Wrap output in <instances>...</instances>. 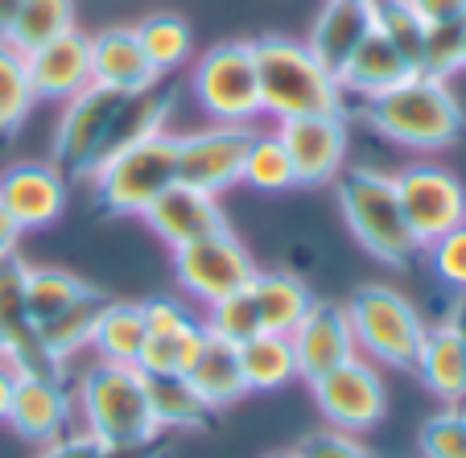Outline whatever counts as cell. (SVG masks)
I'll return each instance as SVG.
<instances>
[{"label":"cell","mask_w":466,"mask_h":458,"mask_svg":"<svg viewBox=\"0 0 466 458\" xmlns=\"http://www.w3.org/2000/svg\"><path fill=\"white\" fill-rule=\"evenodd\" d=\"M75 397V430L96 438L107 450H145L161 442L149 409V380L128 363H87L71 384Z\"/></svg>","instance_id":"6da1fadb"},{"label":"cell","mask_w":466,"mask_h":458,"mask_svg":"<svg viewBox=\"0 0 466 458\" xmlns=\"http://www.w3.org/2000/svg\"><path fill=\"white\" fill-rule=\"evenodd\" d=\"M360 120L384 141L400 145L409 153H441L458 145L466 128L462 99L454 96L450 79L413 71L396 87L360 99Z\"/></svg>","instance_id":"7a4b0ae2"},{"label":"cell","mask_w":466,"mask_h":458,"mask_svg":"<svg viewBox=\"0 0 466 458\" xmlns=\"http://www.w3.org/2000/svg\"><path fill=\"white\" fill-rule=\"evenodd\" d=\"M256 79H260V107L273 124L293 116H322L347 112V91L339 75H330L301 37L289 34H260L252 37Z\"/></svg>","instance_id":"3957f363"},{"label":"cell","mask_w":466,"mask_h":458,"mask_svg":"<svg viewBox=\"0 0 466 458\" xmlns=\"http://www.w3.org/2000/svg\"><path fill=\"white\" fill-rule=\"evenodd\" d=\"M335 203L343 211V223L351 228L355 244L368 256H376L380 265H413L425 252L417 236L409 231L400 198H396L392 174L376 166H347L335 178Z\"/></svg>","instance_id":"277c9868"},{"label":"cell","mask_w":466,"mask_h":458,"mask_svg":"<svg viewBox=\"0 0 466 458\" xmlns=\"http://www.w3.org/2000/svg\"><path fill=\"white\" fill-rule=\"evenodd\" d=\"M343 306H347V318H351L360 355H368L380 368L413 371V360L421 351L430 318L417 310V301L409 293H400L396 285H384V281H368V285H355Z\"/></svg>","instance_id":"5b68a950"},{"label":"cell","mask_w":466,"mask_h":458,"mask_svg":"<svg viewBox=\"0 0 466 458\" xmlns=\"http://www.w3.org/2000/svg\"><path fill=\"white\" fill-rule=\"evenodd\" d=\"M96 207L104 215H120V219H141L161 194L177 182V137L161 133L149 141H137L128 149H116L96 166L87 178Z\"/></svg>","instance_id":"8992f818"},{"label":"cell","mask_w":466,"mask_h":458,"mask_svg":"<svg viewBox=\"0 0 466 458\" xmlns=\"http://www.w3.org/2000/svg\"><path fill=\"white\" fill-rule=\"evenodd\" d=\"M190 96L211 124H256L260 107V79H256V54L248 37L219 42L203 50L190 71Z\"/></svg>","instance_id":"52a82bcc"},{"label":"cell","mask_w":466,"mask_h":458,"mask_svg":"<svg viewBox=\"0 0 466 458\" xmlns=\"http://www.w3.org/2000/svg\"><path fill=\"white\" fill-rule=\"evenodd\" d=\"M256 273H260L256 256L248 252V244L231 228L174 248V281L198 306H211L228 293L248 290Z\"/></svg>","instance_id":"ba28073f"},{"label":"cell","mask_w":466,"mask_h":458,"mask_svg":"<svg viewBox=\"0 0 466 458\" xmlns=\"http://www.w3.org/2000/svg\"><path fill=\"white\" fill-rule=\"evenodd\" d=\"M120 104H124L120 91H107L99 83H91L87 91H79L75 99L62 104L54 137H50V161L66 178L87 182L96 174V166L104 161V145H107V133H112V120L120 112Z\"/></svg>","instance_id":"9c48e42d"},{"label":"cell","mask_w":466,"mask_h":458,"mask_svg":"<svg viewBox=\"0 0 466 458\" xmlns=\"http://www.w3.org/2000/svg\"><path fill=\"white\" fill-rule=\"evenodd\" d=\"M309 397L330 430L368 433L388 417V380L368 355H351L335 371L309 380Z\"/></svg>","instance_id":"30bf717a"},{"label":"cell","mask_w":466,"mask_h":458,"mask_svg":"<svg viewBox=\"0 0 466 458\" xmlns=\"http://www.w3.org/2000/svg\"><path fill=\"white\" fill-rule=\"evenodd\" d=\"M392 182L405 223L421 248L466 223V186L454 169L438 166V161H413L400 174H392Z\"/></svg>","instance_id":"8fae6325"},{"label":"cell","mask_w":466,"mask_h":458,"mask_svg":"<svg viewBox=\"0 0 466 458\" xmlns=\"http://www.w3.org/2000/svg\"><path fill=\"white\" fill-rule=\"evenodd\" d=\"M252 124H207L177 137V182L207 194H228L244 182V158L252 145Z\"/></svg>","instance_id":"7c38bea8"},{"label":"cell","mask_w":466,"mask_h":458,"mask_svg":"<svg viewBox=\"0 0 466 458\" xmlns=\"http://www.w3.org/2000/svg\"><path fill=\"white\" fill-rule=\"evenodd\" d=\"M273 128L293 161L298 186H335V178L347 169V149H351L347 112L293 116V120H281Z\"/></svg>","instance_id":"4fadbf2b"},{"label":"cell","mask_w":466,"mask_h":458,"mask_svg":"<svg viewBox=\"0 0 466 458\" xmlns=\"http://www.w3.org/2000/svg\"><path fill=\"white\" fill-rule=\"evenodd\" d=\"M66 198H71V178L50 158L13 161V166L0 169V211L21 231L54 228L66 215Z\"/></svg>","instance_id":"5bb4252c"},{"label":"cell","mask_w":466,"mask_h":458,"mask_svg":"<svg viewBox=\"0 0 466 458\" xmlns=\"http://www.w3.org/2000/svg\"><path fill=\"white\" fill-rule=\"evenodd\" d=\"M9 425L21 442L29 446H50V442L66 438L75 430V397L66 376H37L25 371L13 384V405H9Z\"/></svg>","instance_id":"9a60e30c"},{"label":"cell","mask_w":466,"mask_h":458,"mask_svg":"<svg viewBox=\"0 0 466 458\" xmlns=\"http://www.w3.org/2000/svg\"><path fill=\"white\" fill-rule=\"evenodd\" d=\"M289 343H293V360H298V380H306V384L326 376V371H335L351 355H360L347 306L330 298H314L309 314L293 326Z\"/></svg>","instance_id":"2e32d148"},{"label":"cell","mask_w":466,"mask_h":458,"mask_svg":"<svg viewBox=\"0 0 466 458\" xmlns=\"http://www.w3.org/2000/svg\"><path fill=\"white\" fill-rule=\"evenodd\" d=\"M145 228L161 239V244L174 252L182 244H194L203 236H215V231H228V211H223L219 194H207L198 186H186V182H174L157 203L141 215Z\"/></svg>","instance_id":"e0dca14e"},{"label":"cell","mask_w":466,"mask_h":458,"mask_svg":"<svg viewBox=\"0 0 466 458\" xmlns=\"http://www.w3.org/2000/svg\"><path fill=\"white\" fill-rule=\"evenodd\" d=\"M25 66L37 104H66L91 87V34H83L79 25L66 29L62 37L25 54Z\"/></svg>","instance_id":"ac0fdd59"},{"label":"cell","mask_w":466,"mask_h":458,"mask_svg":"<svg viewBox=\"0 0 466 458\" xmlns=\"http://www.w3.org/2000/svg\"><path fill=\"white\" fill-rule=\"evenodd\" d=\"M413 376L441 405H466V339L450 322V314L425 326L421 351L413 360Z\"/></svg>","instance_id":"d6986e66"},{"label":"cell","mask_w":466,"mask_h":458,"mask_svg":"<svg viewBox=\"0 0 466 458\" xmlns=\"http://www.w3.org/2000/svg\"><path fill=\"white\" fill-rule=\"evenodd\" d=\"M368 34H371V0H322V9L314 13L301 42L326 71L339 75Z\"/></svg>","instance_id":"ffe728a7"},{"label":"cell","mask_w":466,"mask_h":458,"mask_svg":"<svg viewBox=\"0 0 466 458\" xmlns=\"http://www.w3.org/2000/svg\"><path fill=\"white\" fill-rule=\"evenodd\" d=\"M91 83L120 91V96H137V91H149L153 83H161L132 25H107L91 34Z\"/></svg>","instance_id":"44dd1931"},{"label":"cell","mask_w":466,"mask_h":458,"mask_svg":"<svg viewBox=\"0 0 466 458\" xmlns=\"http://www.w3.org/2000/svg\"><path fill=\"white\" fill-rule=\"evenodd\" d=\"M186 380H190V388L198 392V401H203L211 413L248 397L244 368H239V347L223 343V339H215V335L203 339L194 363L186 368Z\"/></svg>","instance_id":"7402d4cb"},{"label":"cell","mask_w":466,"mask_h":458,"mask_svg":"<svg viewBox=\"0 0 466 458\" xmlns=\"http://www.w3.org/2000/svg\"><path fill=\"white\" fill-rule=\"evenodd\" d=\"M248 290H252L256 314H260V331L268 335H293V326L314 306V290L289 269H260Z\"/></svg>","instance_id":"603a6c76"},{"label":"cell","mask_w":466,"mask_h":458,"mask_svg":"<svg viewBox=\"0 0 466 458\" xmlns=\"http://www.w3.org/2000/svg\"><path fill=\"white\" fill-rule=\"evenodd\" d=\"M149 343V326H145L141 301L107 298V306L96 318V335H91V355L104 363H128L137 368Z\"/></svg>","instance_id":"cb8c5ba5"},{"label":"cell","mask_w":466,"mask_h":458,"mask_svg":"<svg viewBox=\"0 0 466 458\" xmlns=\"http://www.w3.org/2000/svg\"><path fill=\"white\" fill-rule=\"evenodd\" d=\"M413 75V66H409L400 54L392 50V46L384 42V37L371 29L368 37H363V46L347 58V66L339 71V87L347 91V99H371L380 96V91L396 87L400 79H409Z\"/></svg>","instance_id":"d4e9b609"},{"label":"cell","mask_w":466,"mask_h":458,"mask_svg":"<svg viewBox=\"0 0 466 458\" xmlns=\"http://www.w3.org/2000/svg\"><path fill=\"white\" fill-rule=\"evenodd\" d=\"M169 116H174V91L169 87L153 83L149 91L124 96L120 112H116V120H112V133H107L104 158H112L116 149H128V145H137V141L169 133Z\"/></svg>","instance_id":"484cf974"},{"label":"cell","mask_w":466,"mask_h":458,"mask_svg":"<svg viewBox=\"0 0 466 458\" xmlns=\"http://www.w3.org/2000/svg\"><path fill=\"white\" fill-rule=\"evenodd\" d=\"M107 306V293L91 290L87 298H79L71 310H62V314L46 318V322H37V339H42V347L54 355V360L62 363V368H71V360H79L83 351H91V335H96V318L99 310Z\"/></svg>","instance_id":"4316f807"},{"label":"cell","mask_w":466,"mask_h":458,"mask_svg":"<svg viewBox=\"0 0 466 458\" xmlns=\"http://www.w3.org/2000/svg\"><path fill=\"white\" fill-rule=\"evenodd\" d=\"M132 29H137V42H141L149 66L157 71V79L182 71L186 62L194 58V25L182 13H149Z\"/></svg>","instance_id":"83f0119b"},{"label":"cell","mask_w":466,"mask_h":458,"mask_svg":"<svg viewBox=\"0 0 466 458\" xmlns=\"http://www.w3.org/2000/svg\"><path fill=\"white\" fill-rule=\"evenodd\" d=\"M239 368H244L248 392H281L298 380V360H293L289 335H252L239 343Z\"/></svg>","instance_id":"f1b7e54d"},{"label":"cell","mask_w":466,"mask_h":458,"mask_svg":"<svg viewBox=\"0 0 466 458\" xmlns=\"http://www.w3.org/2000/svg\"><path fill=\"white\" fill-rule=\"evenodd\" d=\"M149 380V409L161 433H186L203 430L211 422V409L198 401L186 376H145Z\"/></svg>","instance_id":"f546056e"},{"label":"cell","mask_w":466,"mask_h":458,"mask_svg":"<svg viewBox=\"0 0 466 458\" xmlns=\"http://www.w3.org/2000/svg\"><path fill=\"white\" fill-rule=\"evenodd\" d=\"M34 107H37V96H34V83H29L25 54L13 50L0 37V141H13L29 124Z\"/></svg>","instance_id":"4dcf8cb0"},{"label":"cell","mask_w":466,"mask_h":458,"mask_svg":"<svg viewBox=\"0 0 466 458\" xmlns=\"http://www.w3.org/2000/svg\"><path fill=\"white\" fill-rule=\"evenodd\" d=\"M96 285L87 277L71 273V269H58V265H29V285H25V306H29V322H46V318L71 310L79 298Z\"/></svg>","instance_id":"1f68e13d"},{"label":"cell","mask_w":466,"mask_h":458,"mask_svg":"<svg viewBox=\"0 0 466 458\" xmlns=\"http://www.w3.org/2000/svg\"><path fill=\"white\" fill-rule=\"evenodd\" d=\"M66 29H75V0H21L5 42L21 54H34L37 46L62 37Z\"/></svg>","instance_id":"d6a6232c"},{"label":"cell","mask_w":466,"mask_h":458,"mask_svg":"<svg viewBox=\"0 0 466 458\" xmlns=\"http://www.w3.org/2000/svg\"><path fill=\"white\" fill-rule=\"evenodd\" d=\"M371 29H376V34L384 37L409 66H413V71H421V54H425V34H430V25L417 17L409 0H371Z\"/></svg>","instance_id":"836d02e7"},{"label":"cell","mask_w":466,"mask_h":458,"mask_svg":"<svg viewBox=\"0 0 466 458\" xmlns=\"http://www.w3.org/2000/svg\"><path fill=\"white\" fill-rule=\"evenodd\" d=\"M244 186H252L260 194L298 190V174H293V161L285 153L277 128L273 133H252V145H248V158H244Z\"/></svg>","instance_id":"e575fe53"},{"label":"cell","mask_w":466,"mask_h":458,"mask_svg":"<svg viewBox=\"0 0 466 458\" xmlns=\"http://www.w3.org/2000/svg\"><path fill=\"white\" fill-rule=\"evenodd\" d=\"M203 339H207L203 322L182 326V331H169V335H149L145 355H141L137 368H141L145 376H186V368L194 363Z\"/></svg>","instance_id":"d590c367"},{"label":"cell","mask_w":466,"mask_h":458,"mask_svg":"<svg viewBox=\"0 0 466 458\" xmlns=\"http://www.w3.org/2000/svg\"><path fill=\"white\" fill-rule=\"evenodd\" d=\"M203 326H207V335L223 339V343H231V347H239L252 335H260V314H256L252 290L228 293V298L203 306Z\"/></svg>","instance_id":"8d00e7d4"},{"label":"cell","mask_w":466,"mask_h":458,"mask_svg":"<svg viewBox=\"0 0 466 458\" xmlns=\"http://www.w3.org/2000/svg\"><path fill=\"white\" fill-rule=\"evenodd\" d=\"M25 285H29V265L21 260V252L5 256L0 260V331H5V343L34 331L25 306Z\"/></svg>","instance_id":"74e56055"},{"label":"cell","mask_w":466,"mask_h":458,"mask_svg":"<svg viewBox=\"0 0 466 458\" xmlns=\"http://www.w3.org/2000/svg\"><path fill=\"white\" fill-rule=\"evenodd\" d=\"M421 458H466V405H441L417 430Z\"/></svg>","instance_id":"f35d334b"},{"label":"cell","mask_w":466,"mask_h":458,"mask_svg":"<svg viewBox=\"0 0 466 458\" xmlns=\"http://www.w3.org/2000/svg\"><path fill=\"white\" fill-rule=\"evenodd\" d=\"M425 256H430V269L446 290L466 293V223H458L454 231L438 236L433 244H425Z\"/></svg>","instance_id":"ab89813d"},{"label":"cell","mask_w":466,"mask_h":458,"mask_svg":"<svg viewBox=\"0 0 466 458\" xmlns=\"http://www.w3.org/2000/svg\"><path fill=\"white\" fill-rule=\"evenodd\" d=\"M421 71L438 75V79H454L462 71V25H430Z\"/></svg>","instance_id":"60d3db41"},{"label":"cell","mask_w":466,"mask_h":458,"mask_svg":"<svg viewBox=\"0 0 466 458\" xmlns=\"http://www.w3.org/2000/svg\"><path fill=\"white\" fill-rule=\"evenodd\" d=\"M161 454H166L161 442H153V446H145V450H107V446H99L96 438H87L83 430H71L66 438L37 450V458H161Z\"/></svg>","instance_id":"b9f144b4"},{"label":"cell","mask_w":466,"mask_h":458,"mask_svg":"<svg viewBox=\"0 0 466 458\" xmlns=\"http://www.w3.org/2000/svg\"><path fill=\"white\" fill-rule=\"evenodd\" d=\"M298 458H376L368 446L360 442V433H347V430H309L306 438L293 446Z\"/></svg>","instance_id":"7bdbcfd3"},{"label":"cell","mask_w":466,"mask_h":458,"mask_svg":"<svg viewBox=\"0 0 466 458\" xmlns=\"http://www.w3.org/2000/svg\"><path fill=\"white\" fill-rule=\"evenodd\" d=\"M145 310V326H149V335H169V331H182V326H194L203 322V314H194V306H186L182 298H145L141 301Z\"/></svg>","instance_id":"ee69618b"},{"label":"cell","mask_w":466,"mask_h":458,"mask_svg":"<svg viewBox=\"0 0 466 458\" xmlns=\"http://www.w3.org/2000/svg\"><path fill=\"white\" fill-rule=\"evenodd\" d=\"M409 5L425 25H462L466 21V0H409Z\"/></svg>","instance_id":"f6af8a7d"},{"label":"cell","mask_w":466,"mask_h":458,"mask_svg":"<svg viewBox=\"0 0 466 458\" xmlns=\"http://www.w3.org/2000/svg\"><path fill=\"white\" fill-rule=\"evenodd\" d=\"M21 236H25V231H21V228H17V223H13V219H9V215L0 211V260H5V256H13V252H17Z\"/></svg>","instance_id":"bcb514c9"},{"label":"cell","mask_w":466,"mask_h":458,"mask_svg":"<svg viewBox=\"0 0 466 458\" xmlns=\"http://www.w3.org/2000/svg\"><path fill=\"white\" fill-rule=\"evenodd\" d=\"M13 384H17V376H13L9 368H0V425L9 422V405H13Z\"/></svg>","instance_id":"7dc6e473"},{"label":"cell","mask_w":466,"mask_h":458,"mask_svg":"<svg viewBox=\"0 0 466 458\" xmlns=\"http://www.w3.org/2000/svg\"><path fill=\"white\" fill-rule=\"evenodd\" d=\"M450 322L462 331V339H466V293H458L454 298V306H450Z\"/></svg>","instance_id":"c3c4849f"},{"label":"cell","mask_w":466,"mask_h":458,"mask_svg":"<svg viewBox=\"0 0 466 458\" xmlns=\"http://www.w3.org/2000/svg\"><path fill=\"white\" fill-rule=\"evenodd\" d=\"M17 5H21V0H0V37L9 34L13 17H17Z\"/></svg>","instance_id":"681fc988"},{"label":"cell","mask_w":466,"mask_h":458,"mask_svg":"<svg viewBox=\"0 0 466 458\" xmlns=\"http://www.w3.org/2000/svg\"><path fill=\"white\" fill-rule=\"evenodd\" d=\"M264 458H298L293 450H273V454H264Z\"/></svg>","instance_id":"f907efd6"},{"label":"cell","mask_w":466,"mask_h":458,"mask_svg":"<svg viewBox=\"0 0 466 458\" xmlns=\"http://www.w3.org/2000/svg\"><path fill=\"white\" fill-rule=\"evenodd\" d=\"M462 71H466V21H462Z\"/></svg>","instance_id":"816d5d0a"},{"label":"cell","mask_w":466,"mask_h":458,"mask_svg":"<svg viewBox=\"0 0 466 458\" xmlns=\"http://www.w3.org/2000/svg\"><path fill=\"white\" fill-rule=\"evenodd\" d=\"M0 347H5V331H0Z\"/></svg>","instance_id":"f5cc1de1"}]
</instances>
